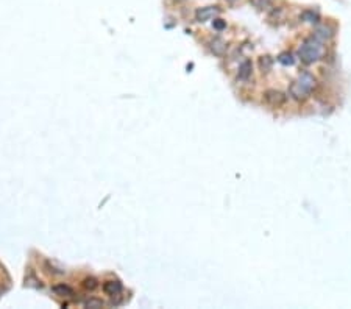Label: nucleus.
Returning <instances> with one entry per match:
<instances>
[{
	"instance_id": "4468645a",
	"label": "nucleus",
	"mask_w": 351,
	"mask_h": 309,
	"mask_svg": "<svg viewBox=\"0 0 351 309\" xmlns=\"http://www.w3.org/2000/svg\"><path fill=\"white\" fill-rule=\"evenodd\" d=\"M227 2H229V3H236L237 0H227Z\"/></svg>"
},
{
	"instance_id": "7ed1b4c3",
	"label": "nucleus",
	"mask_w": 351,
	"mask_h": 309,
	"mask_svg": "<svg viewBox=\"0 0 351 309\" xmlns=\"http://www.w3.org/2000/svg\"><path fill=\"white\" fill-rule=\"evenodd\" d=\"M264 100L267 105H270L273 108H280L286 103L287 95L284 92L278 91V89H268V91L264 92Z\"/></svg>"
},
{
	"instance_id": "2eb2a0df",
	"label": "nucleus",
	"mask_w": 351,
	"mask_h": 309,
	"mask_svg": "<svg viewBox=\"0 0 351 309\" xmlns=\"http://www.w3.org/2000/svg\"><path fill=\"white\" fill-rule=\"evenodd\" d=\"M176 2H183V0H176Z\"/></svg>"
},
{
	"instance_id": "423d86ee",
	"label": "nucleus",
	"mask_w": 351,
	"mask_h": 309,
	"mask_svg": "<svg viewBox=\"0 0 351 309\" xmlns=\"http://www.w3.org/2000/svg\"><path fill=\"white\" fill-rule=\"evenodd\" d=\"M251 72H253V66H251V61H244L241 66H239V72H237V80L241 81H247L250 77H251Z\"/></svg>"
},
{
	"instance_id": "ddd939ff",
	"label": "nucleus",
	"mask_w": 351,
	"mask_h": 309,
	"mask_svg": "<svg viewBox=\"0 0 351 309\" xmlns=\"http://www.w3.org/2000/svg\"><path fill=\"white\" fill-rule=\"evenodd\" d=\"M214 27L217 28V30H222L223 27H225V22H223L222 19H215V20H214Z\"/></svg>"
},
{
	"instance_id": "6e6552de",
	"label": "nucleus",
	"mask_w": 351,
	"mask_h": 309,
	"mask_svg": "<svg viewBox=\"0 0 351 309\" xmlns=\"http://www.w3.org/2000/svg\"><path fill=\"white\" fill-rule=\"evenodd\" d=\"M8 289H10V276L6 273L5 267L0 264V297H2Z\"/></svg>"
},
{
	"instance_id": "9b49d317",
	"label": "nucleus",
	"mask_w": 351,
	"mask_h": 309,
	"mask_svg": "<svg viewBox=\"0 0 351 309\" xmlns=\"http://www.w3.org/2000/svg\"><path fill=\"white\" fill-rule=\"evenodd\" d=\"M278 61H280L282 66H294L295 58H294L292 54H290V52H282V54L278 56Z\"/></svg>"
},
{
	"instance_id": "f257e3e1",
	"label": "nucleus",
	"mask_w": 351,
	"mask_h": 309,
	"mask_svg": "<svg viewBox=\"0 0 351 309\" xmlns=\"http://www.w3.org/2000/svg\"><path fill=\"white\" fill-rule=\"evenodd\" d=\"M317 80L312 73L303 72L298 75V78L292 81V85L289 86V95L295 100H304L306 97H309V94L316 89Z\"/></svg>"
},
{
	"instance_id": "f8f14e48",
	"label": "nucleus",
	"mask_w": 351,
	"mask_h": 309,
	"mask_svg": "<svg viewBox=\"0 0 351 309\" xmlns=\"http://www.w3.org/2000/svg\"><path fill=\"white\" fill-rule=\"evenodd\" d=\"M304 22H309V24H317L318 22V14L317 13H314V11H304L301 16H300Z\"/></svg>"
},
{
	"instance_id": "39448f33",
	"label": "nucleus",
	"mask_w": 351,
	"mask_h": 309,
	"mask_svg": "<svg viewBox=\"0 0 351 309\" xmlns=\"http://www.w3.org/2000/svg\"><path fill=\"white\" fill-rule=\"evenodd\" d=\"M209 49L215 55V56H223L227 52V42L220 39V37H214V39L209 42Z\"/></svg>"
},
{
	"instance_id": "9d476101",
	"label": "nucleus",
	"mask_w": 351,
	"mask_h": 309,
	"mask_svg": "<svg viewBox=\"0 0 351 309\" xmlns=\"http://www.w3.org/2000/svg\"><path fill=\"white\" fill-rule=\"evenodd\" d=\"M272 66H273V58H272V56L265 55V56H261V58H259V69L263 71V73L270 71Z\"/></svg>"
},
{
	"instance_id": "20e7f679",
	"label": "nucleus",
	"mask_w": 351,
	"mask_h": 309,
	"mask_svg": "<svg viewBox=\"0 0 351 309\" xmlns=\"http://www.w3.org/2000/svg\"><path fill=\"white\" fill-rule=\"evenodd\" d=\"M220 13L219 6H205V8H198L195 11V19L198 22H206L209 19L215 18Z\"/></svg>"
},
{
	"instance_id": "f03ea898",
	"label": "nucleus",
	"mask_w": 351,
	"mask_h": 309,
	"mask_svg": "<svg viewBox=\"0 0 351 309\" xmlns=\"http://www.w3.org/2000/svg\"><path fill=\"white\" fill-rule=\"evenodd\" d=\"M325 54V47L322 41L316 36H311L308 39H304L300 50H298V55H300V59L304 64H312L318 61L320 58Z\"/></svg>"
},
{
	"instance_id": "1a4fd4ad",
	"label": "nucleus",
	"mask_w": 351,
	"mask_h": 309,
	"mask_svg": "<svg viewBox=\"0 0 351 309\" xmlns=\"http://www.w3.org/2000/svg\"><path fill=\"white\" fill-rule=\"evenodd\" d=\"M250 5L258 11H270L273 8V0H250Z\"/></svg>"
},
{
	"instance_id": "0eeeda50",
	"label": "nucleus",
	"mask_w": 351,
	"mask_h": 309,
	"mask_svg": "<svg viewBox=\"0 0 351 309\" xmlns=\"http://www.w3.org/2000/svg\"><path fill=\"white\" fill-rule=\"evenodd\" d=\"M314 36L318 37L320 41H325V39H331V37L334 36V30L330 27V25H320L316 28V33H314Z\"/></svg>"
}]
</instances>
